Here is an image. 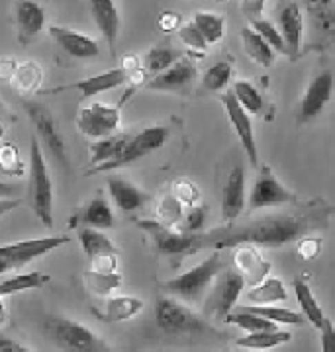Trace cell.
Masks as SVG:
<instances>
[{
	"label": "cell",
	"mask_w": 335,
	"mask_h": 352,
	"mask_svg": "<svg viewBox=\"0 0 335 352\" xmlns=\"http://www.w3.org/2000/svg\"><path fill=\"white\" fill-rule=\"evenodd\" d=\"M334 208L323 200L296 204L292 212H281L257 219H245L241 223H230L199 233H176L157 221H137V226L148 231L155 249L169 256H185L200 251H222L236 249L241 245L249 247H285L296 243L314 231L327 229L332 223Z\"/></svg>",
	"instance_id": "obj_1"
},
{
	"label": "cell",
	"mask_w": 335,
	"mask_h": 352,
	"mask_svg": "<svg viewBox=\"0 0 335 352\" xmlns=\"http://www.w3.org/2000/svg\"><path fill=\"white\" fill-rule=\"evenodd\" d=\"M41 331L61 352H114L110 344L92 329L69 317H48Z\"/></svg>",
	"instance_id": "obj_2"
},
{
	"label": "cell",
	"mask_w": 335,
	"mask_h": 352,
	"mask_svg": "<svg viewBox=\"0 0 335 352\" xmlns=\"http://www.w3.org/2000/svg\"><path fill=\"white\" fill-rule=\"evenodd\" d=\"M223 268H225V264L220 256V251H214L208 258H204L194 268L186 270L185 274H179V276L163 282V289H167L171 296L183 300V302L199 303Z\"/></svg>",
	"instance_id": "obj_3"
},
{
	"label": "cell",
	"mask_w": 335,
	"mask_h": 352,
	"mask_svg": "<svg viewBox=\"0 0 335 352\" xmlns=\"http://www.w3.org/2000/svg\"><path fill=\"white\" fill-rule=\"evenodd\" d=\"M28 196L36 217L45 227L53 226V182L37 138L30 139V182Z\"/></svg>",
	"instance_id": "obj_4"
},
{
	"label": "cell",
	"mask_w": 335,
	"mask_h": 352,
	"mask_svg": "<svg viewBox=\"0 0 335 352\" xmlns=\"http://www.w3.org/2000/svg\"><path fill=\"white\" fill-rule=\"evenodd\" d=\"M155 323L167 335H202L212 331L192 309L173 298L155 302Z\"/></svg>",
	"instance_id": "obj_5"
},
{
	"label": "cell",
	"mask_w": 335,
	"mask_h": 352,
	"mask_svg": "<svg viewBox=\"0 0 335 352\" xmlns=\"http://www.w3.org/2000/svg\"><path fill=\"white\" fill-rule=\"evenodd\" d=\"M169 139V129L163 126H151L141 129L137 135L130 138V141L125 143V147L122 149V153L106 164H99V166H92L90 173H108V170H116L120 166H125V164H132L148 157L153 151H157L159 147H163Z\"/></svg>",
	"instance_id": "obj_6"
},
{
	"label": "cell",
	"mask_w": 335,
	"mask_h": 352,
	"mask_svg": "<svg viewBox=\"0 0 335 352\" xmlns=\"http://www.w3.org/2000/svg\"><path fill=\"white\" fill-rule=\"evenodd\" d=\"M26 113L30 118V122L36 127L37 135L41 139L43 147L50 151V155L61 164L63 168H71V161H69V153H67V145L65 139L57 129V124L53 120V113L50 112V108H45L39 102H26L24 104Z\"/></svg>",
	"instance_id": "obj_7"
},
{
	"label": "cell",
	"mask_w": 335,
	"mask_h": 352,
	"mask_svg": "<svg viewBox=\"0 0 335 352\" xmlns=\"http://www.w3.org/2000/svg\"><path fill=\"white\" fill-rule=\"evenodd\" d=\"M296 194L281 184V180L274 176L269 164H263L259 176L247 196L249 212L265 210V208H278V206H296Z\"/></svg>",
	"instance_id": "obj_8"
},
{
	"label": "cell",
	"mask_w": 335,
	"mask_h": 352,
	"mask_svg": "<svg viewBox=\"0 0 335 352\" xmlns=\"http://www.w3.org/2000/svg\"><path fill=\"white\" fill-rule=\"evenodd\" d=\"M214 282V289L206 300V314L218 321H223L225 315L232 314L241 296V289L245 288V282L234 268H223Z\"/></svg>",
	"instance_id": "obj_9"
},
{
	"label": "cell",
	"mask_w": 335,
	"mask_h": 352,
	"mask_svg": "<svg viewBox=\"0 0 335 352\" xmlns=\"http://www.w3.org/2000/svg\"><path fill=\"white\" fill-rule=\"evenodd\" d=\"M122 122L120 106H108L94 102L87 108H81L77 118V127L83 135L92 139H102L114 135Z\"/></svg>",
	"instance_id": "obj_10"
},
{
	"label": "cell",
	"mask_w": 335,
	"mask_h": 352,
	"mask_svg": "<svg viewBox=\"0 0 335 352\" xmlns=\"http://www.w3.org/2000/svg\"><path fill=\"white\" fill-rule=\"evenodd\" d=\"M65 243H69V237H65V235L18 241V243H10V245H2L0 247V258L12 264V268H20V266L32 263V261H36L48 252L59 249Z\"/></svg>",
	"instance_id": "obj_11"
},
{
	"label": "cell",
	"mask_w": 335,
	"mask_h": 352,
	"mask_svg": "<svg viewBox=\"0 0 335 352\" xmlns=\"http://www.w3.org/2000/svg\"><path fill=\"white\" fill-rule=\"evenodd\" d=\"M223 110H225V116L230 120V124L234 127V131L237 133V139L241 143V149L247 155V161L253 166H257V161H259V155H257V141H255V133H253V124H251V118L249 113L239 106V102L236 100V96L232 94V90H225L222 96Z\"/></svg>",
	"instance_id": "obj_12"
},
{
	"label": "cell",
	"mask_w": 335,
	"mask_h": 352,
	"mask_svg": "<svg viewBox=\"0 0 335 352\" xmlns=\"http://www.w3.org/2000/svg\"><path fill=\"white\" fill-rule=\"evenodd\" d=\"M332 94H334V75L329 71H323L320 75L314 76L302 96V102H300L298 122L308 124L312 120H316L329 104Z\"/></svg>",
	"instance_id": "obj_13"
},
{
	"label": "cell",
	"mask_w": 335,
	"mask_h": 352,
	"mask_svg": "<svg viewBox=\"0 0 335 352\" xmlns=\"http://www.w3.org/2000/svg\"><path fill=\"white\" fill-rule=\"evenodd\" d=\"M196 65L190 59H179L173 67L155 75L149 82H145L148 90H157V92H185L196 80Z\"/></svg>",
	"instance_id": "obj_14"
},
{
	"label": "cell",
	"mask_w": 335,
	"mask_h": 352,
	"mask_svg": "<svg viewBox=\"0 0 335 352\" xmlns=\"http://www.w3.org/2000/svg\"><path fill=\"white\" fill-rule=\"evenodd\" d=\"M50 36L65 53H69L74 59H97L100 55L99 41L83 32L65 25H51Z\"/></svg>",
	"instance_id": "obj_15"
},
{
	"label": "cell",
	"mask_w": 335,
	"mask_h": 352,
	"mask_svg": "<svg viewBox=\"0 0 335 352\" xmlns=\"http://www.w3.org/2000/svg\"><path fill=\"white\" fill-rule=\"evenodd\" d=\"M276 30L285 43V55L296 59L302 50V34H304V18L296 2H286L285 6H281Z\"/></svg>",
	"instance_id": "obj_16"
},
{
	"label": "cell",
	"mask_w": 335,
	"mask_h": 352,
	"mask_svg": "<svg viewBox=\"0 0 335 352\" xmlns=\"http://www.w3.org/2000/svg\"><path fill=\"white\" fill-rule=\"evenodd\" d=\"M20 43H30L45 28V8L37 0H14Z\"/></svg>",
	"instance_id": "obj_17"
},
{
	"label": "cell",
	"mask_w": 335,
	"mask_h": 352,
	"mask_svg": "<svg viewBox=\"0 0 335 352\" xmlns=\"http://www.w3.org/2000/svg\"><path fill=\"white\" fill-rule=\"evenodd\" d=\"M245 170L243 166H234L227 175L222 196V214L227 223H234L245 210Z\"/></svg>",
	"instance_id": "obj_18"
},
{
	"label": "cell",
	"mask_w": 335,
	"mask_h": 352,
	"mask_svg": "<svg viewBox=\"0 0 335 352\" xmlns=\"http://www.w3.org/2000/svg\"><path fill=\"white\" fill-rule=\"evenodd\" d=\"M234 264H236L237 274L243 278V282L249 286H257L271 272V263L263 258L257 247H249V245L236 247Z\"/></svg>",
	"instance_id": "obj_19"
},
{
	"label": "cell",
	"mask_w": 335,
	"mask_h": 352,
	"mask_svg": "<svg viewBox=\"0 0 335 352\" xmlns=\"http://www.w3.org/2000/svg\"><path fill=\"white\" fill-rule=\"evenodd\" d=\"M128 82H132L130 73H125L124 69H112V71H106L102 75L88 76V78H83V80H77L73 85L57 88L53 92H61V90H67V88H73V90H79L83 96L90 98V96H97V94L108 92V90H114V88L124 87Z\"/></svg>",
	"instance_id": "obj_20"
},
{
	"label": "cell",
	"mask_w": 335,
	"mask_h": 352,
	"mask_svg": "<svg viewBox=\"0 0 335 352\" xmlns=\"http://www.w3.org/2000/svg\"><path fill=\"white\" fill-rule=\"evenodd\" d=\"M90 14L94 18V24L100 30L102 38L106 39L108 50L116 53V39L120 34V12L114 0H88Z\"/></svg>",
	"instance_id": "obj_21"
},
{
	"label": "cell",
	"mask_w": 335,
	"mask_h": 352,
	"mask_svg": "<svg viewBox=\"0 0 335 352\" xmlns=\"http://www.w3.org/2000/svg\"><path fill=\"white\" fill-rule=\"evenodd\" d=\"M108 192H110L116 208L120 212H124V214L139 212L151 200V196H149L148 192H143L141 188H137L136 184L128 182L124 178H118V176L108 178Z\"/></svg>",
	"instance_id": "obj_22"
},
{
	"label": "cell",
	"mask_w": 335,
	"mask_h": 352,
	"mask_svg": "<svg viewBox=\"0 0 335 352\" xmlns=\"http://www.w3.org/2000/svg\"><path fill=\"white\" fill-rule=\"evenodd\" d=\"M114 226V214L106 198L97 196L87 206L77 212L71 219V227H92V229H110Z\"/></svg>",
	"instance_id": "obj_23"
},
{
	"label": "cell",
	"mask_w": 335,
	"mask_h": 352,
	"mask_svg": "<svg viewBox=\"0 0 335 352\" xmlns=\"http://www.w3.org/2000/svg\"><path fill=\"white\" fill-rule=\"evenodd\" d=\"M141 309H143V302L139 298L116 296L106 302V309L99 314V319L104 323H122L141 314Z\"/></svg>",
	"instance_id": "obj_24"
},
{
	"label": "cell",
	"mask_w": 335,
	"mask_h": 352,
	"mask_svg": "<svg viewBox=\"0 0 335 352\" xmlns=\"http://www.w3.org/2000/svg\"><path fill=\"white\" fill-rule=\"evenodd\" d=\"M241 43H243V50L249 55V59L253 63L261 65V67H271L274 63V51L273 47L261 38L259 34L251 28V25H245L241 30Z\"/></svg>",
	"instance_id": "obj_25"
},
{
	"label": "cell",
	"mask_w": 335,
	"mask_h": 352,
	"mask_svg": "<svg viewBox=\"0 0 335 352\" xmlns=\"http://www.w3.org/2000/svg\"><path fill=\"white\" fill-rule=\"evenodd\" d=\"M77 237H79V243H81L83 251L87 252L90 261L97 258V256H104V254H118L116 245L99 229L77 227Z\"/></svg>",
	"instance_id": "obj_26"
},
{
	"label": "cell",
	"mask_w": 335,
	"mask_h": 352,
	"mask_svg": "<svg viewBox=\"0 0 335 352\" xmlns=\"http://www.w3.org/2000/svg\"><path fill=\"white\" fill-rule=\"evenodd\" d=\"M130 138L132 135H128V133H114V135H108V138L97 139L88 149L90 151V164L99 166V164H106L114 161L122 153Z\"/></svg>",
	"instance_id": "obj_27"
},
{
	"label": "cell",
	"mask_w": 335,
	"mask_h": 352,
	"mask_svg": "<svg viewBox=\"0 0 335 352\" xmlns=\"http://www.w3.org/2000/svg\"><path fill=\"white\" fill-rule=\"evenodd\" d=\"M292 289H294V296H296L298 303H300V307H302V315L310 321L314 327L320 331L325 315H323L318 300L314 298L308 282H306L304 278H294V280H292Z\"/></svg>",
	"instance_id": "obj_28"
},
{
	"label": "cell",
	"mask_w": 335,
	"mask_h": 352,
	"mask_svg": "<svg viewBox=\"0 0 335 352\" xmlns=\"http://www.w3.org/2000/svg\"><path fill=\"white\" fill-rule=\"evenodd\" d=\"M41 80H43L41 67L34 61H26V63L16 65L8 82L14 90H18L22 94H30V92H36L37 88L41 87Z\"/></svg>",
	"instance_id": "obj_29"
},
{
	"label": "cell",
	"mask_w": 335,
	"mask_h": 352,
	"mask_svg": "<svg viewBox=\"0 0 335 352\" xmlns=\"http://www.w3.org/2000/svg\"><path fill=\"white\" fill-rule=\"evenodd\" d=\"M286 298H288V292H286L283 280L274 276H267L257 286H251V289L247 292L249 302L261 303V305L286 302Z\"/></svg>",
	"instance_id": "obj_30"
},
{
	"label": "cell",
	"mask_w": 335,
	"mask_h": 352,
	"mask_svg": "<svg viewBox=\"0 0 335 352\" xmlns=\"http://www.w3.org/2000/svg\"><path fill=\"white\" fill-rule=\"evenodd\" d=\"M50 282H51V276L50 274H43V272H26V274H16V276L0 282V298L14 296V294L26 292V289H39V288H43V286H48Z\"/></svg>",
	"instance_id": "obj_31"
},
{
	"label": "cell",
	"mask_w": 335,
	"mask_h": 352,
	"mask_svg": "<svg viewBox=\"0 0 335 352\" xmlns=\"http://www.w3.org/2000/svg\"><path fill=\"white\" fill-rule=\"evenodd\" d=\"M292 335L288 331H261V333H249L247 337H241L237 340L239 349H251V351H267L274 349L278 344L290 342Z\"/></svg>",
	"instance_id": "obj_32"
},
{
	"label": "cell",
	"mask_w": 335,
	"mask_h": 352,
	"mask_svg": "<svg viewBox=\"0 0 335 352\" xmlns=\"http://www.w3.org/2000/svg\"><path fill=\"white\" fill-rule=\"evenodd\" d=\"M179 59H183V53L173 45H169V43L153 45L145 55V69H148V73L159 75L163 71H167L169 67H173Z\"/></svg>",
	"instance_id": "obj_33"
},
{
	"label": "cell",
	"mask_w": 335,
	"mask_h": 352,
	"mask_svg": "<svg viewBox=\"0 0 335 352\" xmlns=\"http://www.w3.org/2000/svg\"><path fill=\"white\" fill-rule=\"evenodd\" d=\"M241 311H247V314L259 315L263 319L271 321L274 325L283 323V325H302L304 323V315L292 311V309H286V307H273V305H245V307H239Z\"/></svg>",
	"instance_id": "obj_34"
},
{
	"label": "cell",
	"mask_w": 335,
	"mask_h": 352,
	"mask_svg": "<svg viewBox=\"0 0 335 352\" xmlns=\"http://www.w3.org/2000/svg\"><path fill=\"white\" fill-rule=\"evenodd\" d=\"M192 24L196 25L200 36L204 38L208 45L218 43L225 34V18L216 12H196Z\"/></svg>",
	"instance_id": "obj_35"
},
{
	"label": "cell",
	"mask_w": 335,
	"mask_h": 352,
	"mask_svg": "<svg viewBox=\"0 0 335 352\" xmlns=\"http://www.w3.org/2000/svg\"><path fill=\"white\" fill-rule=\"evenodd\" d=\"M83 284H85V288H87L90 294L102 298V296H108L112 289L120 288L122 276H120L118 272H112V274H99V272L88 270V272L83 274Z\"/></svg>",
	"instance_id": "obj_36"
},
{
	"label": "cell",
	"mask_w": 335,
	"mask_h": 352,
	"mask_svg": "<svg viewBox=\"0 0 335 352\" xmlns=\"http://www.w3.org/2000/svg\"><path fill=\"white\" fill-rule=\"evenodd\" d=\"M232 94L236 96V100L239 102V106L247 113H261L263 112V96L257 88L253 87L249 80H237Z\"/></svg>",
	"instance_id": "obj_37"
},
{
	"label": "cell",
	"mask_w": 335,
	"mask_h": 352,
	"mask_svg": "<svg viewBox=\"0 0 335 352\" xmlns=\"http://www.w3.org/2000/svg\"><path fill=\"white\" fill-rule=\"evenodd\" d=\"M225 323H230V325H237V327L245 329L247 333H261V331H276V325L271 323V321H267V319H263L259 315H253L247 314V311H241V309H237V311H232V314L225 315V319H223Z\"/></svg>",
	"instance_id": "obj_38"
},
{
	"label": "cell",
	"mask_w": 335,
	"mask_h": 352,
	"mask_svg": "<svg viewBox=\"0 0 335 352\" xmlns=\"http://www.w3.org/2000/svg\"><path fill=\"white\" fill-rule=\"evenodd\" d=\"M230 80H232V65L225 63V61H218L204 73L202 87L210 92H220L230 85Z\"/></svg>",
	"instance_id": "obj_39"
},
{
	"label": "cell",
	"mask_w": 335,
	"mask_h": 352,
	"mask_svg": "<svg viewBox=\"0 0 335 352\" xmlns=\"http://www.w3.org/2000/svg\"><path fill=\"white\" fill-rule=\"evenodd\" d=\"M0 170L8 176H22L24 163L20 159V151L14 143L0 145Z\"/></svg>",
	"instance_id": "obj_40"
},
{
	"label": "cell",
	"mask_w": 335,
	"mask_h": 352,
	"mask_svg": "<svg viewBox=\"0 0 335 352\" xmlns=\"http://www.w3.org/2000/svg\"><path fill=\"white\" fill-rule=\"evenodd\" d=\"M179 38H181V41H183L192 53H196L199 57H204V53L208 50V43H206L204 38L200 36V32L196 30V25L192 24V22H188V24L179 28Z\"/></svg>",
	"instance_id": "obj_41"
},
{
	"label": "cell",
	"mask_w": 335,
	"mask_h": 352,
	"mask_svg": "<svg viewBox=\"0 0 335 352\" xmlns=\"http://www.w3.org/2000/svg\"><path fill=\"white\" fill-rule=\"evenodd\" d=\"M157 215H159V221H157V223H161V226L165 227H173L176 226L179 219L183 217V206L169 194V196H165V198L159 201Z\"/></svg>",
	"instance_id": "obj_42"
},
{
	"label": "cell",
	"mask_w": 335,
	"mask_h": 352,
	"mask_svg": "<svg viewBox=\"0 0 335 352\" xmlns=\"http://www.w3.org/2000/svg\"><path fill=\"white\" fill-rule=\"evenodd\" d=\"M251 28L259 34L261 38L265 39L273 51H281V53H285V43H283V38H281V34H278V30H276V25L271 22V20H265V18H259V20H255V22H251Z\"/></svg>",
	"instance_id": "obj_43"
},
{
	"label": "cell",
	"mask_w": 335,
	"mask_h": 352,
	"mask_svg": "<svg viewBox=\"0 0 335 352\" xmlns=\"http://www.w3.org/2000/svg\"><path fill=\"white\" fill-rule=\"evenodd\" d=\"M173 196L174 200L179 201L181 206H194L199 201V186L190 180H179L173 186Z\"/></svg>",
	"instance_id": "obj_44"
},
{
	"label": "cell",
	"mask_w": 335,
	"mask_h": 352,
	"mask_svg": "<svg viewBox=\"0 0 335 352\" xmlns=\"http://www.w3.org/2000/svg\"><path fill=\"white\" fill-rule=\"evenodd\" d=\"M296 252L300 258L304 261H314L320 252H322V239L316 237H300L296 241Z\"/></svg>",
	"instance_id": "obj_45"
},
{
	"label": "cell",
	"mask_w": 335,
	"mask_h": 352,
	"mask_svg": "<svg viewBox=\"0 0 335 352\" xmlns=\"http://www.w3.org/2000/svg\"><path fill=\"white\" fill-rule=\"evenodd\" d=\"M206 223V208L204 206H192V210L185 217V231L183 233H199Z\"/></svg>",
	"instance_id": "obj_46"
},
{
	"label": "cell",
	"mask_w": 335,
	"mask_h": 352,
	"mask_svg": "<svg viewBox=\"0 0 335 352\" xmlns=\"http://www.w3.org/2000/svg\"><path fill=\"white\" fill-rule=\"evenodd\" d=\"M90 270L99 274H112L118 272V254H104L90 261Z\"/></svg>",
	"instance_id": "obj_47"
},
{
	"label": "cell",
	"mask_w": 335,
	"mask_h": 352,
	"mask_svg": "<svg viewBox=\"0 0 335 352\" xmlns=\"http://www.w3.org/2000/svg\"><path fill=\"white\" fill-rule=\"evenodd\" d=\"M241 12L249 22L259 20L265 12V0H241Z\"/></svg>",
	"instance_id": "obj_48"
},
{
	"label": "cell",
	"mask_w": 335,
	"mask_h": 352,
	"mask_svg": "<svg viewBox=\"0 0 335 352\" xmlns=\"http://www.w3.org/2000/svg\"><path fill=\"white\" fill-rule=\"evenodd\" d=\"M320 335H322V352H335V331L327 317L323 319Z\"/></svg>",
	"instance_id": "obj_49"
},
{
	"label": "cell",
	"mask_w": 335,
	"mask_h": 352,
	"mask_svg": "<svg viewBox=\"0 0 335 352\" xmlns=\"http://www.w3.org/2000/svg\"><path fill=\"white\" fill-rule=\"evenodd\" d=\"M157 25H159V30H163V32H174V30H179V28H181V16H179L176 12L167 10V12L159 14V18H157Z\"/></svg>",
	"instance_id": "obj_50"
},
{
	"label": "cell",
	"mask_w": 335,
	"mask_h": 352,
	"mask_svg": "<svg viewBox=\"0 0 335 352\" xmlns=\"http://www.w3.org/2000/svg\"><path fill=\"white\" fill-rule=\"evenodd\" d=\"M0 352H32L26 349L24 344H20L18 340L8 339V337H0Z\"/></svg>",
	"instance_id": "obj_51"
},
{
	"label": "cell",
	"mask_w": 335,
	"mask_h": 352,
	"mask_svg": "<svg viewBox=\"0 0 335 352\" xmlns=\"http://www.w3.org/2000/svg\"><path fill=\"white\" fill-rule=\"evenodd\" d=\"M22 188L14 182H2L0 180V200H12L14 196H18Z\"/></svg>",
	"instance_id": "obj_52"
},
{
	"label": "cell",
	"mask_w": 335,
	"mask_h": 352,
	"mask_svg": "<svg viewBox=\"0 0 335 352\" xmlns=\"http://www.w3.org/2000/svg\"><path fill=\"white\" fill-rule=\"evenodd\" d=\"M16 65L18 63H16L14 59H0V78H2V80H10Z\"/></svg>",
	"instance_id": "obj_53"
},
{
	"label": "cell",
	"mask_w": 335,
	"mask_h": 352,
	"mask_svg": "<svg viewBox=\"0 0 335 352\" xmlns=\"http://www.w3.org/2000/svg\"><path fill=\"white\" fill-rule=\"evenodd\" d=\"M20 204H22V201L18 200V198H12V200H0V217H2V215L10 214V212L16 210Z\"/></svg>",
	"instance_id": "obj_54"
},
{
	"label": "cell",
	"mask_w": 335,
	"mask_h": 352,
	"mask_svg": "<svg viewBox=\"0 0 335 352\" xmlns=\"http://www.w3.org/2000/svg\"><path fill=\"white\" fill-rule=\"evenodd\" d=\"M8 270H12V264L6 263L4 258H0V274H6Z\"/></svg>",
	"instance_id": "obj_55"
},
{
	"label": "cell",
	"mask_w": 335,
	"mask_h": 352,
	"mask_svg": "<svg viewBox=\"0 0 335 352\" xmlns=\"http://www.w3.org/2000/svg\"><path fill=\"white\" fill-rule=\"evenodd\" d=\"M6 321V309H4V303H2V298H0V325Z\"/></svg>",
	"instance_id": "obj_56"
},
{
	"label": "cell",
	"mask_w": 335,
	"mask_h": 352,
	"mask_svg": "<svg viewBox=\"0 0 335 352\" xmlns=\"http://www.w3.org/2000/svg\"><path fill=\"white\" fill-rule=\"evenodd\" d=\"M2 113H4V108H2V102H0V122H2Z\"/></svg>",
	"instance_id": "obj_57"
},
{
	"label": "cell",
	"mask_w": 335,
	"mask_h": 352,
	"mask_svg": "<svg viewBox=\"0 0 335 352\" xmlns=\"http://www.w3.org/2000/svg\"><path fill=\"white\" fill-rule=\"evenodd\" d=\"M237 352H257V351H251V349H239Z\"/></svg>",
	"instance_id": "obj_58"
},
{
	"label": "cell",
	"mask_w": 335,
	"mask_h": 352,
	"mask_svg": "<svg viewBox=\"0 0 335 352\" xmlns=\"http://www.w3.org/2000/svg\"><path fill=\"white\" fill-rule=\"evenodd\" d=\"M2 133H4V126H2V122H0V138H2Z\"/></svg>",
	"instance_id": "obj_59"
},
{
	"label": "cell",
	"mask_w": 335,
	"mask_h": 352,
	"mask_svg": "<svg viewBox=\"0 0 335 352\" xmlns=\"http://www.w3.org/2000/svg\"><path fill=\"white\" fill-rule=\"evenodd\" d=\"M218 2H225V0H218Z\"/></svg>",
	"instance_id": "obj_60"
}]
</instances>
